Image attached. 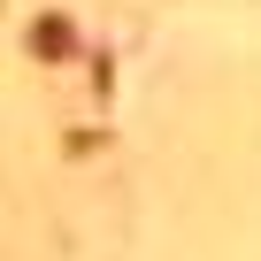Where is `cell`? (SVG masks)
I'll return each mask as SVG.
<instances>
[{
    "instance_id": "1",
    "label": "cell",
    "mask_w": 261,
    "mask_h": 261,
    "mask_svg": "<svg viewBox=\"0 0 261 261\" xmlns=\"http://www.w3.org/2000/svg\"><path fill=\"white\" fill-rule=\"evenodd\" d=\"M31 54H39V62H69V54H77V23H69V16H39V23H31Z\"/></svg>"
}]
</instances>
